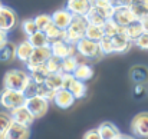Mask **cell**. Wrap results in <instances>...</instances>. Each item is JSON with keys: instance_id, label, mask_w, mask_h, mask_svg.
I'll return each instance as SVG.
<instances>
[{"instance_id": "1", "label": "cell", "mask_w": 148, "mask_h": 139, "mask_svg": "<svg viewBox=\"0 0 148 139\" xmlns=\"http://www.w3.org/2000/svg\"><path fill=\"white\" fill-rule=\"evenodd\" d=\"M32 83L33 80L30 73L22 69H10L3 76V88L6 89H13V91L26 93Z\"/></svg>"}, {"instance_id": "2", "label": "cell", "mask_w": 148, "mask_h": 139, "mask_svg": "<svg viewBox=\"0 0 148 139\" xmlns=\"http://www.w3.org/2000/svg\"><path fill=\"white\" fill-rule=\"evenodd\" d=\"M88 27V20L84 16H75L71 26L65 30V37L63 40H66L71 45H76L81 39L85 37V32Z\"/></svg>"}, {"instance_id": "3", "label": "cell", "mask_w": 148, "mask_h": 139, "mask_svg": "<svg viewBox=\"0 0 148 139\" xmlns=\"http://www.w3.org/2000/svg\"><path fill=\"white\" fill-rule=\"evenodd\" d=\"M26 93L19 92V91H13V89H6L3 88V91L0 92V106L4 110H12L17 106H22L26 103Z\"/></svg>"}, {"instance_id": "4", "label": "cell", "mask_w": 148, "mask_h": 139, "mask_svg": "<svg viewBox=\"0 0 148 139\" xmlns=\"http://www.w3.org/2000/svg\"><path fill=\"white\" fill-rule=\"evenodd\" d=\"M76 52L81 57H85V59H99L103 53L99 47V42L95 40H91L88 37H84L81 39L78 43H76Z\"/></svg>"}, {"instance_id": "5", "label": "cell", "mask_w": 148, "mask_h": 139, "mask_svg": "<svg viewBox=\"0 0 148 139\" xmlns=\"http://www.w3.org/2000/svg\"><path fill=\"white\" fill-rule=\"evenodd\" d=\"M25 105L29 108V110L35 115V118H36V119L43 118V116L46 115L48 109H49V100H48V99H45V97H42V96H39V95L27 96V99H26V103H25Z\"/></svg>"}, {"instance_id": "6", "label": "cell", "mask_w": 148, "mask_h": 139, "mask_svg": "<svg viewBox=\"0 0 148 139\" xmlns=\"http://www.w3.org/2000/svg\"><path fill=\"white\" fill-rule=\"evenodd\" d=\"M131 134L137 139H148V112H141L132 118Z\"/></svg>"}, {"instance_id": "7", "label": "cell", "mask_w": 148, "mask_h": 139, "mask_svg": "<svg viewBox=\"0 0 148 139\" xmlns=\"http://www.w3.org/2000/svg\"><path fill=\"white\" fill-rule=\"evenodd\" d=\"M112 19H114L119 26H122V27H125V26H128V25H131V23L140 20V19L137 17V14L132 12V9H131L128 4H116V7H115V14H114Z\"/></svg>"}, {"instance_id": "8", "label": "cell", "mask_w": 148, "mask_h": 139, "mask_svg": "<svg viewBox=\"0 0 148 139\" xmlns=\"http://www.w3.org/2000/svg\"><path fill=\"white\" fill-rule=\"evenodd\" d=\"M65 78V88L73 93L76 99H82L86 96V85L84 80L75 78L73 73H63Z\"/></svg>"}, {"instance_id": "9", "label": "cell", "mask_w": 148, "mask_h": 139, "mask_svg": "<svg viewBox=\"0 0 148 139\" xmlns=\"http://www.w3.org/2000/svg\"><path fill=\"white\" fill-rule=\"evenodd\" d=\"M10 112V116H12V119H13V122H16V123H20V125H25V126H32V123L35 122V115L29 110V108L26 106V105H22V106H17V108H14V109H12V110H9Z\"/></svg>"}, {"instance_id": "10", "label": "cell", "mask_w": 148, "mask_h": 139, "mask_svg": "<svg viewBox=\"0 0 148 139\" xmlns=\"http://www.w3.org/2000/svg\"><path fill=\"white\" fill-rule=\"evenodd\" d=\"M17 25V14L14 10L9 6H1L0 7V29L4 32H12Z\"/></svg>"}, {"instance_id": "11", "label": "cell", "mask_w": 148, "mask_h": 139, "mask_svg": "<svg viewBox=\"0 0 148 139\" xmlns=\"http://www.w3.org/2000/svg\"><path fill=\"white\" fill-rule=\"evenodd\" d=\"M50 50H52L53 56H58L60 59H65L68 56H72V55L78 53L76 52V45H71V43H68L63 39L50 42Z\"/></svg>"}, {"instance_id": "12", "label": "cell", "mask_w": 148, "mask_h": 139, "mask_svg": "<svg viewBox=\"0 0 148 139\" xmlns=\"http://www.w3.org/2000/svg\"><path fill=\"white\" fill-rule=\"evenodd\" d=\"M75 100H76V97L73 96V93L66 88H62V89L56 91L55 95H53V99H52V102L59 109H69L71 106H73Z\"/></svg>"}, {"instance_id": "13", "label": "cell", "mask_w": 148, "mask_h": 139, "mask_svg": "<svg viewBox=\"0 0 148 139\" xmlns=\"http://www.w3.org/2000/svg\"><path fill=\"white\" fill-rule=\"evenodd\" d=\"M65 7L73 14V16H86L89 10L92 9L91 0H66Z\"/></svg>"}, {"instance_id": "14", "label": "cell", "mask_w": 148, "mask_h": 139, "mask_svg": "<svg viewBox=\"0 0 148 139\" xmlns=\"http://www.w3.org/2000/svg\"><path fill=\"white\" fill-rule=\"evenodd\" d=\"M73 17H75V16H73L66 7L59 9V10H56V12L52 13V20H53V23H55L58 27H60L62 30H66V29L71 26Z\"/></svg>"}, {"instance_id": "15", "label": "cell", "mask_w": 148, "mask_h": 139, "mask_svg": "<svg viewBox=\"0 0 148 139\" xmlns=\"http://www.w3.org/2000/svg\"><path fill=\"white\" fill-rule=\"evenodd\" d=\"M26 67L32 76L33 83L42 85L46 82V79L49 76V70L46 69V65H26Z\"/></svg>"}, {"instance_id": "16", "label": "cell", "mask_w": 148, "mask_h": 139, "mask_svg": "<svg viewBox=\"0 0 148 139\" xmlns=\"http://www.w3.org/2000/svg\"><path fill=\"white\" fill-rule=\"evenodd\" d=\"M30 138V128L13 122L6 134L4 139H29Z\"/></svg>"}, {"instance_id": "17", "label": "cell", "mask_w": 148, "mask_h": 139, "mask_svg": "<svg viewBox=\"0 0 148 139\" xmlns=\"http://www.w3.org/2000/svg\"><path fill=\"white\" fill-rule=\"evenodd\" d=\"M52 56V50L50 46H43V47H35L29 62L26 65H45L49 57Z\"/></svg>"}, {"instance_id": "18", "label": "cell", "mask_w": 148, "mask_h": 139, "mask_svg": "<svg viewBox=\"0 0 148 139\" xmlns=\"http://www.w3.org/2000/svg\"><path fill=\"white\" fill-rule=\"evenodd\" d=\"M112 43H114V52L115 53H127L131 49L134 42L124 32H121V33H118L112 37Z\"/></svg>"}, {"instance_id": "19", "label": "cell", "mask_w": 148, "mask_h": 139, "mask_svg": "<svg viewBox=\"0 0 148 139\" xmlns=\"http://www.w3.org/2000/svg\"><path fill=\"white\" fill-rule=\"evenodd\" d=\"M130 78L131 80L138 85H147L148 83V67L147 66H143V65H137V66H132L131 70H130Z\"/></svg>"}, {"instance_id": "20", "label": "cell", "mask_w": 148, "mask_h": 139, "mask_svg": "<svg viewBox=\"0 0 148 139\" xmlns=\"http://www.w3.org/2000/svg\"><path fill=\"white\" fill-rule=\"evenodd\" d=\"M33 50H35L33 45L26 39V40L20 42L16 46V59H19L23 63H27L29 59H30V56H32V53H33Z\"/></svg>"}, {"instance_id": "21", "label": "cell", "mask_w": 148, "mask_h": 139, "mask_svg": "<svg viewBox=\"0 0 148 139\" xmlns=\"http://www.w3.org/2000/svg\"><path fill=\"white\" fill-rule=\"evenodd\" d=\"M98 131H99V134H101V136H102V139H118L121 136L119 129L114 123H111V122L101 123L98 126Z\"/></svg>"}, {"instance_id": "22", "label": "cell", "mask_w": 148, "mask_h": 139, "mask_svg": "<svg viewBox=\"0 0 148 139\" xmlns=\"http://www.w3.org/2000/svg\"><path fill=\"white\" fill-rule=\"evenodd\" d=\"M16 46L17 45H14V43H12L9 40L6 43H3L0 46V62L9 63L13 59H16Z\"/></svg>"}, {"instance_id": "23", "label": "cell", "mask_w": 148, "mask_h": 139, "mask_svg": "<svg viewBox=\"0 0 148 139\" xmlns=\"http://www.w3.org/2000/svg\"><path fill=\"white\" fill-rule=\"evenodd\" d=\"M73 75H75V78H78V79H81V80L86 82V80H91V79L94 78L95 70H94V67H92L91 65L81 62V63L78 65L76 70L73 72Z\"/></svg>"}, {"instance_id": "24", "label": "cell", "mask_w": 148, "mask_h": 139, "mask_svg": "<svg viewBox=\"0 0 148 139\" xmlns=\"http://www.w3.org/2000/svg\"><path fill=\"white\" fill-rule=\"evenodd\" d=\"M122 32H124L132 42H135V40L144 33V27H143V25H141V20H137V22H134V23H131V25L122 27Z\"/></svg>"}, {"instance_id": "25", "label": "cell", "mask_w": 148, "mask_h": 139, "mask_svg": "<svg viewBox=\"0 0 148 139\" xmlns=\"http://www.w3.org/2000/svg\"><path fill=\"white\" fill-rule=\"evenodd\" d=\"M45 85H46L49 89H52L53 92H56V91L65 88V78H63V73H49V76H48Z\"/></svg>"}, {"instance_id": "26", "label": "cell", "mask_w": 148, "mask_h": 139, "mask_svg": "<svg viewBox=\"0 0 148 139\" xmlns=\"http://www.w3.org/2000/svg\"><path fill=\"white\" fill-rule=\"evenodd\" d=\"M128 6L132 9L138 19L148 17V0H131Z\"/></svg>"}, {"instance_id": "27", "label": "cell", "mask_w": 148, "mask_h": 139, "mask_svg": "<svg viewBox=\"0 0 148 139\" xmlns=\"http://www.w3.org/2000/svg\"><path fill=\"white\" fill-rule=\"evenodd\" d=\"M27 40L33 45V47L50 46V42H49V39H48V36H46V33L42 32V30H38V32H35L33 35L27 36Z\"/></svg>"}, {"instance_id": "28", "label": "cell", "mask_w": 148, "mask_h": 139, "mask_svg": "<svg viewBox=\"0 0 148 139\" xmlns=\"http://www.w3.org/2000/svg\"><path fill=\"white\" fill-rule=\"evenodd\" d=\"M103 36H105L103 26L88 23V27H86V32H85V37H88V39H91V40H95V42H99Z\"/></svg>"}, {"instance_id": "29", "label": "cell", "mask_w": 148, "mask_h": 139, "mask_svg": "<svg viewBox=\"0 0 148 139\" xmlns=\"http://www.w3.org/2000/svg\"><path fill=\"white\" fill-rule=\"evenodd\" d=\"M79 63L81 62L78 60V57L75 55L68 56V57L62 59V72L63 73H73L76 70V67H78Z\"/></svg>"}, {"instance_id": "30", "label": "cell", "mask_w": 148, "mask_h": 139, "mask_svg": "<svg viewBox=\"0 0 148 139\" xmlns=\"http://www.w3.org/2000/svg\"><path fill=\"white\" fill-rule=\"evenodd\" d=\"M13 123V119L10 116V112H0V139H4L10 125Z\"/></svg>"}, {"instance_id": "31", "label": "cell", "mask_w": 148, "mask_h": 139, "mask_svg": "<svg viewBox=\"0 0 148 139\" xmlns=\"http://www.w3.org/2000/svg\"><path fill=\"white\" fill-rule=\"evenodd\" d=\"M45 33H46V36H48L49 42L60 40V39H63V37H65V30H62L60 27H58L55 23H52V25H50L49 27L45 30Z\"/></svg>"}, {"instance_id": "32", "label": "cell", "mask_w": 148, "mask_h": 139, "mask_svg": "<svg viewBox=\"0 0 148 139\" xmlns=\"http://www.w3.org/2000/svg\"><path fill=\"white\" fill-rule=\"evenodd\" d=\"M103 30H105V35L106 36L114 37L115 35H118V33L122 32V26H119L114 19H108L105 22V25H103Z\"/></svg>"}, {"instance_id": "33", "label": "cell", "mask_w": 148, "mask_h": 139, "mask_svg": "<svg viewBox=\"0 0 148 139\" xmlns=\"http://www.w3.org/2000/svg\"><path fill=\"white\" fill-rule=\"evenodd\" d=\"M86 17V20H88V23H91V25H98V26H103L105 25V22H106V19L99 13L98 10L92 6V9L89 10V13L85 16Z\"/></svg>"}, {"instance_id": "34", "label": "cell", "mask_w": 148, "mask_h": 139, "mask_svg": "<svg viewBox=\"0 0 148 139\" xmlns=\"http://www.w3.org/2000/svg\"><path fill=\"white\" fill-rule=\"evenodd\" d=\"M45 65H46V69L49 70V73H63L62 72V59L58 56L52 55Z\"/></svg>"}, {"instance_id": "35", "label": "cell", "mask_w": 148, "mask_h": 139, "mask_svg": "<svg viewBox=\"0 0 148 139\" xmlns=\"http://www.w3.org/2000/svg\"><path fill=\"white\" fill-rule=\"evenodd\" d=\"M35 22H36L38 30H42V32H45L50 25L53 23L52 14H38V16L35 17Z\"/></svg>"}, {"instance_id": "36", "label": "cell", "mask_w": 148, "mask_h": 139, "mask_svg": "<svg viewBox=\"0 0 148 139\" xmlns=\"http://www.w3.org/2000/svg\"><path fill=\"white\" fill-rule=\"evenodd\" d=\"M99 47L102 50L103 55H111V53H115L114 52V43H112V37L111 36H103L101 40H99Z\"/></svg>"}, {"instance_id": "37", "label": "cell", "mask_w": 148, "mask_h": 139, "mask_svg": "<svg viewBox=\"0 0 148 139\" xmlns=\"http://www.w3.org/2000/svg\"><path fill=\"white\" fill-rule=\"evenodd\" d=\"M22 30H23V33L26 36H30L35 32H38V26H36L35 19H25L22 22Z\"/></svg>"}, {"instance_id": "38", "label": "cell", "mask_w": 148, "mask_h": 139, "mask_svg": "<svg viewBox=\"0 0 148 139\" xmlns=\"http://www.w3.org/2000/svg\"><path fill=\"white\" fill-rule=\"evenodd\" d=\"M35 95H39V96H42V97H45L48 100H52L55 92L52 89H49L45 83H42V85H36V93Z\"/></svg>"}, {"instance_id": "39", "label": "cell", "mask_w": 148, "mask_h": 139, "mask_svg": "<svg viewBox=\"0 0 148 139\" xmlns=\"http://www.w3.org/2000/svg\"><path fill=\"white\" fill-rule=\"evenodd\" d=\"M134 43H135V46L140 47L141 50H148V32H144Z\"/></svg>"}, {"instance_id": "40", "label": "cell", "mask_w": 148, "mask_h": 139, "mask_svg": "<svg viewBox=\"0 0 148 139\" xmlns=\"http://www.w3.org/2000/svg\"><path fill=\"white\" fill-rule=\"evenodd\" d=\"M84 139H102V136H101V134H99L98 128H94V129H89V131L85 132Z\"/></svg>"}, {"instance_id": "41", "label": "cell", "mask_w": 148, "mask_h": 139, "mask_svg": "<svg viewBox=\"0 0 148 139\" xmlns=\"http://www.w3.org/2000/svg\"><path fill=\"white\" fill-rule=\"evenodd\" d=\"M145 93H147V86L145 85H141V83L135 85V89H134V96L135 97H143Z\"/></svg>"}, {"instance_id": "42", "label": "cell", "mask_w": 148, "mask_h": 139, "mask_svg": "<svg viewBox=\"0 0 148 139\" xmlns=\"http://www.w3.org/2000/svg\"><path fill=\"white\" fill-rule=\"evenodd\" d=\"M6 42H7V32H4V30L0 29V46L3 43H6Z\"/></svg>"}, {"instance_id": "43", "label": "cell", "mask_w": 148, "mask_h": 139, "mask_svg": "<svg viewBox=\"0 0 148 139\" xmlns=\"http://www.w3.org/2000/svg\"><path fill=\"white\" fill-rule=\"evenodd\" d=\"M140 20H141V25L144 27V32H148V17H143Z\"/></svg>"}, {"instance_id": "44", "label": "cell", "mask_w": 148, "mask_h": 139, "mask_svg": "<svg viewBox=\"0 0 148 139\" xmlns=\"http://www.w3.org/2000/svg\"><path fill=\"white\" fill-rule=\"evenodd\" d=\"M131 0H115V4H128Z\"/></svg>"}, {"instance_id": "45", "label": "cell", "mask_w": 148, "mask_h": 139, "mask_svg": "<svg viewBox=\"0 0 148 139\" xmlns=\"http://www.w3.org/2000/svg\"><path fill=\"white\" fill-rule=\"evenodd\" d=\"M118 139H137L135 136H130V135H121Z\"/></svg>"}, {"instance_id": "46", "label": "cell", "mask_w": 148, "mask_h": 139, "mask_svg": "<svg viewBox=\"0 0 148 139\" xmlns=\"http://www.w3.org/2000/svg\"><path fill=\"white\" fill-rule=\"evenodd\" d=\"M1 6H3V3H1V0H0V7H1Z\"/></svg>"}]
</instances>
